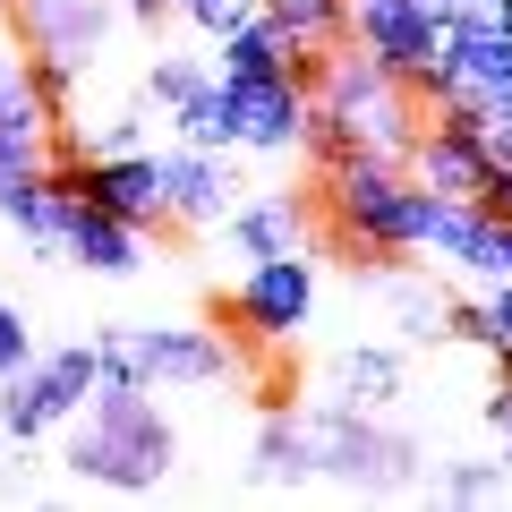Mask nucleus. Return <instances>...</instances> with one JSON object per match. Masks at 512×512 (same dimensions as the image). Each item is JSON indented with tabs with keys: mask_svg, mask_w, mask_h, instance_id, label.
I'll return each mask as SVG.
<instances>
[{
	"mask_svg": "<svg viewBox=\"0 0 512 512\" xmlns=\"http://www.w3.org/2000/svg\"><path fill=\"white\" fill-rule=\"evenodd\" d=\"M60 461L103 495H154L180 470V427L154 402V384H94L86 410L60 427Z\"/></svg>",
	"mask_w": 512,
	"mask_h": 512,
	"instance_id": "1",
	"label": "nucleus"
},
{
	"mask_svg": "<svg viewBox=\"0 0 512 512\" xmlns=\"http://www.w3.org/2000/svg\"><path fill=\"white\" fill-rule=\"evenodd\" d=\"M436 205L444 188L410 180V163H393V154H342L325 171V214L350 248V274L384 265V256H419L436 231Z\"/></svg>",
	"mask_w": 512,
	"mask_h": 512,
	"instance_id": "2",
	"label": "nucleus"
},
{
	"mask_svg": "<svg viewBox=\"0 0 512 512\" xmlns=\"http://www.w3.org/2000/svg\"><path fill=\"white\" fill-rule=\"evenodd\" d=\"M308 419V453H316V478L342 495H410L427 470V444L410 427H393V410H359L342 393L299 410Z\"/></svg>",
	"mask_w": 512,
	"mask_h": 512,
	"instance_id": "3",
	"label": "nucleus"
},
{
	"mask_svg": "<svg viewBox=\"0 0 512 512\" xmlns=\"http://www.w3.org/2000/svg\"><path fill=\"white\" fill-rule=\"evenodd\" d=\"M308 103L325 111V120H342L367 154H393V163L410 154V137H419V120H427L419 94H410L393 69H376V60H367L350 35L316 52V69H308Z\"/></svg>",
	"mask_w": 512,
	"mask_h": 512,
	"instance_id": "4",
	"label": "nucleus"
},
{
	"mask_svg": "<svg viewBox=\"0 0 512 512\" xmlns=\"http://www.w3.org/2000/svg\"><path fill=\"white\" fill-rule=\"evenodd\" d=\"M9 18H18V43H26V60H35L43 103L69 120V94H77V77L103 69L111 35H120V9H111V0H18Z\"/></svg>",
	"mask_w": 512,
	"mask_h": 512,
	"instance_id": "5",
	"label": "nucleus"
},
{
	"mask_svg": "<svg viewBox=\"0 0 512 512\" xmlns=\"http://www.w3.org/2000/svg\"><path fill=\"white\" fill-rule=\"evenodd\" d=\"M94 342H60V350H35L18 376H0V436L9 444H43L86 410L94 393Z\"/></svg>",
	"mask_w": 512,
	"mask_h": 512,
	"instance_id": "6",
	"label": "nucleus"
},
{
	"mask_svg": "<svg viewBox=\"0 0 512 512\" xmlns=\"http://www.w3.org/2000/svg\"><path fill=\"white\" fill-rule=\"evenodd\" d=\"M231 316L248 342H299L316 325V256L308 248H282V256H248L239 265V291Z\"/></svg>",
	"mask_w": 512,
	"mask_h": 512,
	"instance_id": "7",
	"label": "nucleus"
},
{
	"mask_svg": "<svg viewBox=\"0 0 512 512\" xmlns=\"http://www.w3.org/2000/svg\"><path fill=\"white\" fill-rule=\"evenodd\" d=\"M350 43H359L376 69H393L402 86H419L444 52V18L427 0H350Z\"/></svg>",
	"mask_w": 512,
	"mask_h": 512,
	"instance_id": "8",
	"label": "nucleus"
},
{
	"mask_svg": "<svg viewBox=\"0 0 512 512\" xmlns=\"http://www.w3.org/2000/svg\"><path fill=\"white\" fill-rule=\"evenodd\" d=\"M128 333V359L154 393H197V384H222L239 367V350L222 342L214 325H120Z\"/></svg>",
	"mask_w": 512,
	"mask_h": 512,
	"instance_id": "9",
	"label": "nucleus"
},
{
	"mask_svg": "<svg viewBox=\"0 0 512 512\" xmlns=\"http://www.w3.org/2000/svg\"><path fill=\"white\" fill-rule=\"evenodd\" d=\"M222 94L239 111V154H265V163L299 154V137H308V77H291V69L222 77Z\"/></svg>",
	"mask_w": 512,
	"mask_h": 512,
	"instance_id": "10",
	"label": "nucleus"
},
{
	"mask_svg": "<svg viewBox=\"0 0 512 512\" xmlns=\"http://www.w3.org/2000/svg\"><path fill=\"white\" fill-rule=\"evenodd\" d=\"M248 197L231 154H205V146H163V214L180 231H214L231 205Z\"/></svg>",
	"mask_w": 512,
	"mask_h": 512,
	"instance_id": "11",
	"label": "nucleus"
},
{
	"mask_svg": "<svg viewBox=\"0 0 512 512\" xmlns=\"http://www.w3.org/2000/svg\"><path fill=\"white\" fill-rule=\"evenodd\" d=\"M77 197L86 205H103V214H120V222H137V231H163V154L154 146H137V154H86L77 163Z\"/></svg>",
	"mask_w": 512,
	"mask_h": 512,
	"instance_id": "12",
	"label": "nucleus"
},
{
	"mask_svg": "<svg viewBox=\"0 0 512 512\" xmlns=\"http://www.w3.org/2000/svg\"><path fill=\"white\" fill-rule=\"evenodd\" d=\"M402 163H410V180L444 188V197H478V180H487V128H461L444 111H427Z\"/></svg>",
	"mask_w": 512,
	"mask_h": 512,
	"instance_id": "13",
	"label": "nucleus"
},
{
	"mask_svg": "<svg viewBox=\"0 0 512 512\" xmlns=\"http://www.w3.org/2000/svg\"><path fill=\"white\" fill-rule=\"evenodd\" d=\"M222 231V256H282V248H308V231H316V214H308V197H291V188H265V197H239L231 214L214 222Z\"/></svg>",
	"mask_w": 512,
	"mask_h": 512,
	"instance_id": "14",
	"label": "nucleus"
},
{
	"mask_svg": "<svg viewBox=\"0 0 512 512\" xmlns=\"http://www.w3.org/2000/svg\"><path fill=\"white\" fill-rule=\"evenodd\" d=\"M60 256L86 265V274H103V282H128V274H146V231L77 197L69 205V231H60Z\"/></svg>",
	"mask_w": 512,
	"mask_h": 512,
	"instance_id": "15",
	"label": "nucleus"
},
{
	"mask_svg": "<svg viewBox=\"0 0 512 512\" xmlns=\"http://www.w3.org/2000/svg\"><path fill=\"white\" fill-rule=\"evenodd\" d=\"M376 299H384V316H393V333H402V350H436V342H453V291H444L436 274H419V265H393V274H376Z\"/></svg>",
	"mask_w": 512,
	"mask_h": 512,
	"instance_id": "16",
	"label": "nucleus"
},
{
	"mask_svg": "<svg viewBox=\"0 0 512 512\" xmlns=\"http://www.w3.org/2000/svg\"><path fill=\"white\" fill-rule=\"evenodd\" d=\"M325 393H342V402H359V410H393L410 393V359L393 342H350V350H333Z\"/></svg>",
	"mask_w": 512,
	"mask_h": 512,
	"instance_id": "17",
	"label": "nucleus"
},
{
	"mask_svg": "<svg viewBox=\"0 0 512 512\" xmlns=\"http://www.w3.org/2000/svg\"><path fill=\"white\" fill-rule=\"evenodd\" d=\"M444 69H453V86H470L478 103H504L512 94V35L444 18Z\"/></svg>",
	"mask_w": 512,
	"mask_h": 512,
	"instance_id": "18",
	"label": "nucleus"
},
{
	"mask_svg": "<svg viewBox=\"0 0 512 512\" xmlns=\"http://www.w3.org/2000/svg\"><path fill=\"white\" fill-rule=\"evenodd\" d=\"M248 478L256 487H308L316 478V453H308V419L299 410H265L256 419V444H248Z\"/></svg>",
	"mask_w": 512,
	"mask_h": 512,
	"instance_id": "19",
	"label": "nucleus"
},
{
	"mask_svg": "<svg viewBox=\"0 0 512 512\" xmlns=\"http://www.w3.org/2000/svg\"><path fill=\"white\" fill-rule=\"evenodd\" d=\"M163 120H171V146H205V154H239V111H231V94H222V77H205L197 94H180V103H171Z\"/></svg>",
	"mask_w": 512,
	"mask_h": 512,
	"instance_id": "20",
	"label": "nucleus"
},
{
	"mask_svg": "<svg viewBox=\"0 0 512 512\" xmlns=\"http://www.w3.org/2000/svg\"><path fill=\"white\" fill-rule=\"evenodd\" d=\"M265 18H274L291 43L325 52V43H342V35H350V0H265Z\"/></svg>",
	"mask_w": 512,
	"mask_h": 512,
	"instance_id": "21",
	"label": "nucleus"
},
{
	"mask_svg": "<svg viewBox=\"0 0 512 512\" xmlns=\"http://www.w3.org/2000/svg\"><path fill=\"white\" fill-rule=\"evenodd\" d=\"M436 495H444V504H504L512 478H504V461H495V453H453L436 470Z\"/></svg>",
	"mask_w": 512,
	"mask_h": 512,
	"instance_id": "22",
	"label": "nucleus"
},
{
	"mask_svg": "<svg viewBox=\"0 0 512 512\" xmlns=\"http://www.w3.org/2000/svg\"><path fill=\"white\" fill-rule=\"evenodd\" d=\"M205 77H214V69H205L197 52H154V69H146V86H137V94H146L154 111H171V103H180V94H197Z\"/></svg>",
	"mask_w": 512,
	"mask_h": 512,
	"instance_id": "23",
	"label": "nucleus"
},
{
	"mask_svg": "<svg viewBox=\"0 0 512 512\" xmlns=\"http://www.w3.org/2000/svg\"><path fill=\"white\" fill-rule=\"evenodd\" d=\"M146 120H154V103L137 94V103L103 111V120H94L86 137H77V146H86V154H137V146H146Z\"/></svg>",
	"mask_w": 512,
	"mask_h": 512,
	"instance_id": "24",
	"label": "nucleus"
},
{
	"mask_svg": "<svg viewBox=\"0 0 512 512\" xmlns=\"http://www.w3.org/2000/svg\"><path fill=\"white\" fill-rule=\"evenodd\" d=\"M0 111H52L35 86V60H26V43H0ZM60 120V111H52Z\"/></svg>",
	"mask_w": 512,
	"mask_h": 512,
	"instance_id": "25",
	"label": "nucleus"
},
{
	"mask_svg": "<svg viewBox=\"0 0 512 512\" xmlns=\"http://www.w3.org/2000/svg\"><path fill=\"white\" fill-rule=\"evenodd\" d=\"M171 9H180V18L197 26L205 43H222V35H231V26H248L256 9H265V0H171Z\"/></svg>",
	"mask_w": 512,
	"mask_h": 512,
	"instance_id": "26",
	"label": "nucleus"
},
{
	"mask_svg": "<svg viewBox=\"0 0 512 512\" xmlns=\"http://www.w3.org/2000/svg\"><path fill=\"white\" fill-rule=\"evenodd\" d=\"M478 427H487L495 461H504V478H512V376H495L487 393H478Z\"/></svg>",
	"mask_w": 512,
	"mask_h": 512,
	"instance_id": "27",
	"label": "nucleus"
},
{
	"mask_svg": "<svg viewBox=\"0 0 512 512\" xmlns=\"http://www.w3.org/2000/svg\"><path fill=\"white\" fill-rule=\"evenodd\" d=\"M26 359H35V333H26V316L0 299V376H18Z\"/></svg>",
	"mask_w": 512,
	"mask_h": 512,
	"instance_id": "28",
	"label": "nucleus"
},
{
	"mask_svg": "<svg viewBox=\"0 0 512 512\" xmlns=\"http://www.w3.org/2000/svg\"><path fill=\"white\" fill-rule=\"evenodd\" d=\"M461 26H495V35H512V0H453Z\"/></svg>",
	"mask_w": 512,
	"mask_h": 512,
	"instance_id": "29",
	"label": "nucleus"
},
{
	"mask_svg": "<svg viewBox=\"0 0 512 512\" xmlns=\"http://www.w3.org/2000/svg\"><path fill=\"white\" fill-rule=\"evenodd\" d=\"M487 163H512V94L487 103Z\"/></svg>",
	"mask_w": 512,
	"mask_h": 512,
	"instance_id": "30",
	"label": "nucleus"
},
{
	"mask_svg": "<svg viewBox=\"0 0 512 512\" xmlns=\"http://www.w3.org/2000/svg\"><path fill=\"white\" fill-rule=\"evenodd\" d=\"M111 9H120V18H137V26H163V18H171V0H111Z\"/></svg>",
	"mask_w": 512,
	"mask_h": 512,
	"instance_id": "31",
	"label": "nucleus"
},
{
	"mask_svg": "<svg viewBox=\"0 0 512 512\" xmlns=\"http://www.w3.org/2000/svg\"><path fill=\"white\" fill-rule=\"evenodd\" d=\"M427 9H436V18H453V0H427Z\"/></svg>",
	"mask_w": 512,
	"mask_h": 512,
	"instance_id": "32",
	"label": "nucleus"
},
{
	"mask_svg": "<svg viewBox=\"0 0 512 512\" xmlns=\"http://www.w3.org/2000/svg\"><path fill=\"white\" fill-rule=\"evenodd\" d=\"M9 9H18V0H0V26H9Z\"/></svg>",
	"mask_w": 512,
	"mask_h": 512,
	"instance_id": "33",
	"label": "nucleus"
}]
</instances>
